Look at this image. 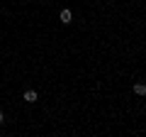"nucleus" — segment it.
<instances>
[{"instance_id": "obj_1", "label": "nucleus", "mask_w": 146, "mask_h": 137, "mask_svg": "<svg viewBox=\"0 0 146 137\" xmlns=\"http://www.w3.org/2000/svg\"><path fill=\"white\" fill-rule=\"evenodd\" d=\"M58 20H61L63 25H71V22H73V12L68 10V7H63V10H61V15H58Z\"/></svg>"}, {"instance_id": "obj_2", "label": "nucleus", "mask_w": 146, "mask_h": 137, "mask_svg": "<svg viewBox=\"0 0 146 137\" xmlns=\"http://www.w3.org/2000/svg\"><path fill=\"white\" fill-rule=\"evenodd\" d=\"M36 98H39V93H36L34 88H29V91H25V100H27V103H36Z\"/></svg>"}, {"instance_id": "obj_3", "label": "nucleus", "mask_w": 146, "mask_h": 137, "mask_svg": "<svg viewBox=\"0 0 146 137\" xmlns=\"http://www.w3.org/2000/svg\"><path fill=\"white\" fill-rule=\"evenodd\" d=\"M134 93L144 98V95H146V83H134Z\"/></svg>"}, {"instance_id": "obj_4", "label": "nucleus", "mask_w": 146, "mask_h": 137, "mask_svg": "<svg viewBox=\"0 0 146 137\" xmlns=\"http://www.w3.org/2000/svg\"><path fill=\"white\" fill-rule=\"evenodd\" d=\"M3 122H5V113L0 110V125H3Z\"/></svg>"}, {"instance_id": "obj_5", "label": "nucleus", "mask_w": 146, "mask_h": 137, "mask_svg": "<svg viewBox=\"0 0 146 137\" xmlns=\"http://www.w3.org/2000/svg\"><path fill=\"white\" fill-rule=\"evenodd\" d=\"M25 3H27V0H25Z\"/></svg>"}]
</instances>
